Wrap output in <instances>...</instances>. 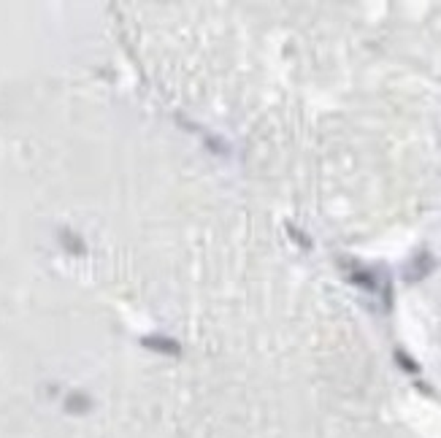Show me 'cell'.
Here are the masks:
<instances>
[{"mask_svg": "<svg viewBox=\"0 0 441 438\" xmlns=\"http://www.w3.org/2000/svg\"><path fill=\"white\" fill-rule=\"evenodd\" d=\"M339 266H342L344 276L355 284V287H360L363 292L368 295H376V298H385V303H390V282H387V276H385V270L382 268H371L366 263H358V260H352V257H344L339 260Z\"/></svg>", "mask_w": 441, "mask_h": 438, "instance_id": "6da1fadb", "label": "cell"}, {"mask_svg": "<svg viewBox=\"0 0 441 438\" xmlns=\"http://www.w3.org/2000/svg\"><path fill=\"white\" fill-rule=\"evenodd\" d=\"M90 409V400L84 395H71L68 398V412H87Z\"/></svg>", "mask_w": 441, "mask_h": 438, "instance_id": "277c9868", "label": "cell"}, {"mask_svg": "<svg viewBox=\"0 0 441 438\" xmlns=\"http://www.w3.org/2000/svg\"><path fill=\"white\" fill-rule=\"evenodd\" d=\"M287 227H290V236H293L295 241L300 243V246H303V249H309V246H312V241H309V238H306V236H300V233H298V227H293V225H287Z\"/></svg>", "mask_w": 441, "mask_h": 438, "instance_id": "5b68a950", "label": "cell"}, {"mask_svg": "<svg viewBox=\"0 0 441 438\" xmlns=\"http://www.w3.org/2000/svg\"><path fill=\"white\" fill-rule=\"evenodd\" d=\"M141 343L152 352H160V355H171V357L182 355V346L168 336H147V339H141Z\"/></svg>", "mask_w": 441, "mask_h": 438, "instance_id": "3957f363", "label": "cell"}, {"mask_svg": "<svg viewBox=\"0 0 441 438\" xmlns=\"http://www.w3.org/2000/svg\"><path fill=\"white\" fill-rule=\"evenodd\" d=\"M433 257L428 254V252H417L415 257L409 260V266H406V282H419L422 276H428L431 270H433Z\"/></svg>", "mask_w": 441, "mask_h": 438, "instance_id": "7a4b0ae2", "label": "cell"}]
</instances>
